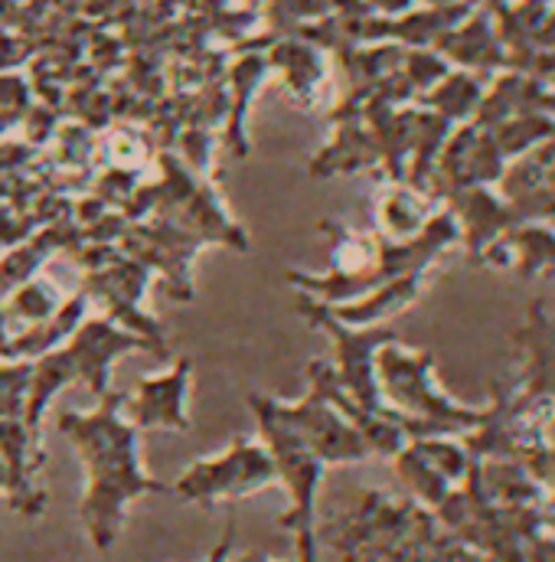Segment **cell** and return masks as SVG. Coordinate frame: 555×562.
<instances>
[{
  "mask_svg": "<svg viewBox=\"0 0 555 562\" xmlns=\"http://www.w3.org/2000/svg\"><path fill=\"white\" fill-rule=\"evenodd\" d=\"M56 428L76 448L86 471V494L79 504L82 527L99 553L112 550L128 507L163 484L144 471L140 431L125 419V393L109 390L89 413H63Z\"/></svg>",
  "mask_w": 555,
  "mask_h": 562,
  "instance_id": "6da1fadb",
  "label": "cell"
},
{
  "mask_svg": "<svg viewBox=\"0 0 555 562\" xmlns=\"http://www.w3.org/2000/svg\"><path fill=\"white\" fill-rule=\"evenodd\" d=\"M275 461H272L269 448L259 438L239 435L219 454L200 458L190 468H183L173 491L186 504L213 507V504L252 497V494L275 487Z\"/></svg>",
  "mask_w": 555,
  "mask_h": 562,
  "instance_id": "7a4b0ae2",
  "label": "cell"
},
{
  "mask_svg": "<svg viewBox=\"0 0 555 562\" xmlns=\"http://www.w3.org/2000/svg\"><path fill=\"white\" fill-rule=\"evenodd\" d=\"M252 416L259 422V441L269 448L272 461H275L278 484L287 494V510L281 514V527L291 533L301 530H317L314 517H317V487L324 477V461L317 454H310L304 448V441L278 419L269 396H252Z\"/></svg>",
  "mask_w": 555,
  "mask_h": 562,
  "instance_id": "3957f363",
  "label": "cell"
},
{
  "mask_svg": "<svg viewBox=\"0 0 555 562\" xmlns=\"http://www.w3.org/2000/svg\"><path fill=\"white\" fill-rule=\"evenodd\" d=\"M272 409L278 419L304 441V448L310 454H317L324 464H350V461H360L370 454L356 425L317 390H307V396H301L297 403L272 400Z\"/></svg>",
  "mask_w": 555,
  "mask_h": 562,
  "instance_id": "277c9868",
  "label": "cell"
},
{
  "mask_svg": "<svg viewBox=\"0 0 555 562\" xmlns=\"http://www.w3.org/2000/svg\"><path fill=\"white\" fill-rule=\"evenodd\" d=\"M190 380H193V360H177L173 367L140 376L138 386L125 393V419L138 431H186L190 428Z\"/></svg>",
  "mask_w": 555,
  "mask_h": 562,
  "instance_id": "5b68a950",
  "label": "cell"
},
{
  "mask_svg": "<svg viewBox=\"0 0 555 562\" xmlns=\"http://www.w3.org/2000/svg\"><path fill=\"white\" fill-rule=\"evenodd\" d=\"M72 367L76 380H82L95 396H105L112 386V367L135 350H157L144 334H132L125 327H115L112 321H86L76 327V334L63 344Z\"/></svg>",
  "mask_w": 555,
  "mask_h": 562,
  "instance_id": "8992f818",
  "label": "cell"
},
{
  "mask_svg": "<svg viewBox=\"0 0 555 562\" xmlns=\"http://www.w3.org/2000/svg\"><path fill=\"white\" fill-rule=\"evenodd\" d=\"M0 461L7 471V504L23 517H39L46 510V491L39 487L46 451L39 448V431L23 419H0Z\"/></svg>",
  "mask_w": 555,
  "mask_h": 562,
  "instance_id": "52a82bcc",
  "label": "cell"
},
{
  "mask_svg": "<svg viewBox=\"0 0 555 562\" xmlns=\"http://www.w3.org/2000/svg\"><path fill=\"white\" fill-rule=\"evenodd\" d=\"M86 304H89V294L69 297L66 304L56 307V314H49L46 321L33 324V327L23 330V334H16V337L7 344L3 353H7L10 360H36V357H43V353L63 347V344L76 334V327L82 324Z\"/></svg>",
  "mask_w": 555,
  "mask_h": 562,
  "instance_id": "ba28073f",
  "label": "cell"
},
{
  "mask_svg": "<svg viewBox=\"0 0 555 562\" xmlns=\"http://www.w3.org/2000/svg\"><path fill=\"white\" fill-rule=\"evenodd\" d=\"M33 360H3L0 363V419H23L30 396Z\"/></svg>",
  "mask_w": 555,
  "mask_h": 562,
  "instance_id": "9c48e42d",
  "label": "cell"
},
{
  "mask_svg": "<svg viewBox=\"0 0 555 562\" xmlns=\"http://www.w3.org/2000/svg\"><path fill=\"white\" fill-rule=\"evenodd\" d=\"M59 304H63L59 294L46 281H23L20 288H13V297H10V307L7 311L33 327L39 321H46L49 314H56Z\"/></svg>",
  "mask_w": 555,
  "mask_h": 562,
  "instance_id": "30bf717a",
  "label": "cell"
},
{
  "mask_svg": "<svg viewBox=\"0 0 555 562\" xmlns=\"http://www.w3.org/2000/svg\"><path fill=\"white\" fill-rule=\"evenodd\" d=\"M294 543H297V560L294 562H317V530L294 533Z\"/></svg>",
  "mask_w": 555,
  "mask_h": 562,
  "instance_id": "8fae6325",
  "label": "cell"
},
{
  "mask_svg": "<svg viewBox=\"0 0 555 562\" xmlns=\"http://www.w3.org/2000/svg\"><path fill=\"white\" fill-rule=\"evenodd\" d=\"M233 537H236V527L229 524V527H226V533H223V540L216 543V550H213V553H206V557H203L200 562H226L229 560V557H233Z\"/></svg>",
  "mask_w": 555,
  "mask_h": 562,
  "instance_id": "7c38bea8",
  "label": "cell"
},
{
  "mask_svg": "<svg viewBox=\"0 0 555 562\" xmlns=\"http://www.w3.org/2000/svg\"><path fill=\"white\" fill-rule=\"evenodd\" d=\"M226 562H278V560L265 557V553H233Z\"/></svg>",
  "mask_w": 555,
  "mask_h": 562,
  "instance_id": "4fadbf2b",
  "label": "cell"
},
{
  "mask_svg": "<svg viewBox=\"0 0 555 562\" xmlns=\"http://www.w3.org/2000/svg\"><path fill=\"white\" fill-rule=\"evenodd\" d=\"M7 491V471H3V461H0V494Z\"/></svg>",
  "mask_w": 555,
  "mask_h": 562,
  "instance_id": "5bb4252c",
  "label": "cell"
}]
</instances>
